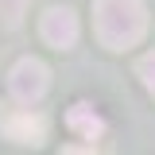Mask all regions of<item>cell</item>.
Instances as JSON below:
<instances>
[{
    "mask_svg": "<svg viewBox=\"0 0 155 155\" xmlns=\"http://www.w3.org/2000/svg\"><path fill=\"white\" fill-rule=\"evenodd\" d=\"M93 16H97V39L109 51L136 47L143 39V31H147L143 0H97Z\"/></svg>",
    "mask_w": 155,
    "mask_h": 155,
    "instance_id": "1",
    "label": "cell"
},
{
    "mask_svg": "<svg viewBox=\"0 0 155 155\" xmlns=\"http://www.w3.org/2000/svg\"><path fill=\"white\" fill-rule=\"evenodd\" d=\"M47 85H51V74H47V66L39 58H19L16 66H12V74H8L12 97H16L19 105H31V109L47 97Z\"/></svg>",
    "mask_w": 155,
    "mask_h": 155,
    "instance_id": "2",
    "label": "cell"
},
{
    "mask_svg": "<svg viewBox=\"0 0 155 155\" xmlns=\"http://www.w3.org/2000/svg\"><path fill=\"white\" fill-rule=\"evenodd\" d=\"M0 132L16 143H43L47 140V120L39 113L27 109H12V105H0Z\"/></svg>",
    "mask_w": 155,
    "mask_h": 155,
    "instance_id": "3",
    "label": "cell"
},
{
    "mask_svg": "<svg viewBox=\"0 0 155 155\" xmlns=\"http://www.w3.org/2000/svg\"><path fill=\"white\" fill-rule=\"evenodd\" d=\"M43 39L58 47V51H66V47H74L78 43V16L74 8H51L47 16H43Z\"/></svg>",
    "mask_w": 155,
    "mask_h": 155,
    "instance_id": "4",
    "label": "cell"
},
{
    "mask_svg": "<svg viewBox=\"0 0 155 155\" xmlns=\"http://www.w3.org/2000/svg\"><path fill=\"white\" fill-rule=\"evenodd\" d=\"M66 124H70V128H74L81 140H89V143H93L97 136L105 132V120H101V116H97L89 105H74V109L66 113Z\"/></svg>",
    "mask_w": 155,
    "mask_h": 155,
    "instance_id": "5",
    "label": "cell"
},
{
    "mask_svg": "<svg viewBox=\"0 0 155 155\" xmlns=\"http://www.w3.org/2000/svg\"><path fill=\"white\" fill-rule=\"evenodd\" d=\"M136 74H140V81H143V89L155 97V51H147V54L136 62Z\"/></svg>",
    "mask_w": 155,
    "mask_h": 155,
    "instance_id": "6",
    "label": "cell"
},
{
    "mask_svg": "<svg viewBox=\"0 0 155 155\" xmlns=\"http://www.w3.org/2000/svg\"><path fill=\"white\" fill-rule=\"evenodd\" d=\"M27 12V0H0V19L8 23V27H16L19 19Z\"/></svg>",
    "mask_w": 155,
    "mask_h": 155,
    "instance_id": "7",
    "label": "cell"
}]
</instances>
